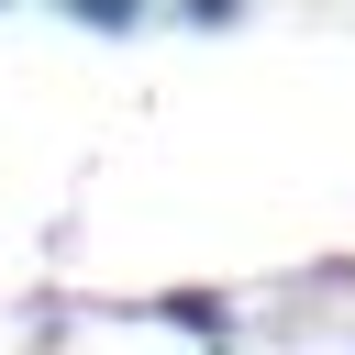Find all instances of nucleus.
Returning a JSON list of instances; mask_svg holds the SVG:
<instances>
[{"label":"nucleus","instance_id":"nucleus-2","mask_svg":"<svg viewBox=\"0 0 355 355\" xmlns=\"http://www.w3.org/2000/svg\"><path fill=\"white\" fill-rule=\"evenodd\" d=\"M166 322H189V333H222V322H233V311H222V300H211V288H189V300H166Z\"/></svg>","mask_w":355,"mask_h":355},{"label":"nucleus","instance_id":"nucleus-1","mask_svg":"<svg viewBox=\"0 0 355 355\" xmlns=\"http://www.w3.org/2000/svg\"><path fill=\"white\" fill-rule=\"evenodd\" d=\"M67 22H100V33H133L144 0H67Z\"/></svg>","mask_w":355,"mask_h":355},{"label":"nucleus","instance_id":"nucleus-3","mask_svg":"<svg viewBox=\"0 0 355 355\" xmlns=\"http://www.w3.org/2000/svg\"><path fill=\"white\" fill-rule=\"evenodd\" d=\"M233 11H244V0H178V22H200V33H222Z\"/></svg>","mask_w":355,"mask_h":355}]
</instances>
